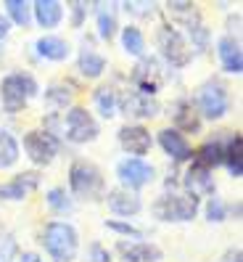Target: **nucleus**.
I'll list each match as a JSON object with an SVG mask.
<instances>
[{"label":"nucleus","mask_w":243,"mask_h":262,"mask_svg":"<svg viewBox=\"0 0 243 262\" xmlns=\"http://www.w3.org/2000/svg\"><path fill=\"white\" fill-rule=\"evenodd\" d=\"M40 244L53 262H74L80 254V230L66 220H51L42 228Z\"/></svg>","instance_id":"f257e3e1"},{"label":"nucleus","mask_w":243,"mask_h":262,"mask_svg":"<svg viewBox=\"0 0 243 262\" xmlns=\"http://www.w3.org/2000/svg\"><path fill=\"white\" fill-rule=\"evenodd\" d=\"M69 193L82 202H101L106 196V178L90 159H74L69 167Z\"/></svg>","instance_id":"f03ea898"},{"label":"nucleus","mask_w":243,"mask_h":262,"mask_svg":"<svg viewBox=\"0 0 243 262\" xmlns=\"http://www.w3.org/2000/svg\"><path fill=\"white\" fill-rule=\"evenodd\" d=\"M199 212H201V199L185 191H164L151 204V214L159 223H193Z\"/></svg>","instance_id":"7ed1b4c3"},{"label":"nucleus","mask_w":243,"mask_h":262,"mask_svg":"<svg viewBox=\"0 0 243 262\" xmlns=\"http://www.w3.org/2000/svg\"><path fill=\"white\" fill-rule=\"evenodd\" d=\"M40 85L29 72H11L0 80V103L6 114H19L27 109V103L37 98Z\"/></svg>","instance_id":"20e7f679"},{"label":"nucleus","mask_w":243,"mask_h":262,"mask_svg":"<svg viewBox=\"0 0 243 262\" xmlns=\"http://www.w3.org/2000/svg\"><path fill=\"white\" fill-rule=\"evenodd\" d=\"M156 45H159V61L169 69H185L193 61V51L188 40L182 37V29L175 24H159L156 29Z\"/></svg>","instance_id":"39448f33"},{"label":"nucleus","mask_w":243,"mask_h":262,"mask_svg":"<svg viewBox=\"0 0 243 262\" xmlns=\"http://www.w3.org/2000/svg\"><path fill=\"white\" fill-rule=\"evenodd\" d=\"M61 133H64V138L69 143L85 146V143L98 141L101 125L93 117V112H87L85 106H71V109H66L64 117H61Z\"/></svg>","instance_id":"423d86ee"},{"label":"nucleus","mask_w":243,"mask_h":262,"mask_svg":"<svg viewBox=\"0 0 243 262\" xmlns=\"http://www.w3.org/2000/svg\"><path fill=\"white\" fill-rule=\"evenodd\" d=\"M196 112H199L201 119H209V122H217L222 117L230 114V90H227V85H222L220 80H206L201 88H199V93H196Z\"/></svg>","instance_id":"0eeeda50"},{"label":"nucleus","mask_w":243,"mask_h":262,"mask_svg":"<svg viewBox=\"0 0 243 262\" xmlns=\"http://www.w3.org/2000/svg\"><path fill=\"white\" fill-rule=\"evenodd\" d=\"M19 146L24 148L27 159L32 164L48 167V164H53V159L58 157V151H61V138L56 133H51V130H45V127H32V130L24 133Z\"/></svg>","instance_id":"6e6552de"},{"label":"nucleus","mask_w":243,"mask_h":262,"mask_svg":"<svg viewBox=\"0 0 243 262\" xmlns=\"http://www.w3.org/2000/svg\"><path fill=\"white\" fill-rule=\"evenodd\" d=\"M166 77H169L166 67L161 64L156 56H148L145 53L143 58H138L135 69L130 72V82H132V90H138V93H143V96L156 98V93L166 85Z\"/></svg>","instance_id":"1a4fd4ad"},{"label":"nucleus","mask_w":243,"mask_h":262,"mask_svg":"<svg viewBox=\"0 0 243 262\" xmlns=\"http://www.w3.org/2000/svg\"><path fill=\"white\" fill-rule=\"evenodd\" d=\"M154 178H156V167L151 162H145V159L125 157V159H119V164H116V180L121 183V188H127V191L138 193L140 188L151 186Z\"/></svg>","instance_id":"9d476101"},{"label":"nucleus","mask_w":243,"mask_h":262,"mask_svg":"<svg viewBox=\"0 0 243 262\" xmlns=\"http://www.w3.org/2000/svg\"><path fill=\"white\" fill-rule=\"evenodd\" d=\"M116 141L121 146V151L127 154V157H135V159H145V154L151 151L154 146V135L145 125H138V122H127V125H121L119 133H116Z\"/></svg>","instance_id":"9b49d317"},{"label":"nucleus","mask_w":243,"mask_h":262,"mask_svg":"<svg viewBox=\"0 0 243 262\" xmlns=\"http://www.w3.org/2000/svg\"><path fill=\"white\" fill-rule=\"evenodd\" d=\"M119 112L125 114L127 119H154L159 117L161 112V106L156 98H151V96H143L138 93V90H125V93H119Z\"/></svg>","instance_id":"f8f14e48"},{"label":"nucleus","mask_w":243,"mask_h":262,"mask_svg":"<svg viewBox=\"0 0 243 262\" xmlns=\"http://www.w3.org/2000/svg\"><path fill=\"white\" fill-rule=\"evenodd\" d=\"M40 172L37 169H27V172L13 175L8 183H0V202H24L27 196H32L40 188Z\"/></svg>","instance_id":"ddd939ff"},{"label":"nucleus","mask_w":243,"mask_h":262,"mask_svg":"<svg viewBox=\"0 0 243 262\" xmlns=\"http://www.w3.org/2000/svg\"><path fill=\"white\" fill-rule=\"evenodd\" d=\"M103 202H106V207H109V212L116 214V217H121V220H130V217H135V214L143 212L140 193L127 191V188H111V191H106Z\"/></svg>","instance_id":"4468645a"},{"label":"nucleus","mask_w":243,"mask_h":262,"mask_svg":"<svg viewBox=\"0 0 243 262\" xmlns=\"http://www.w3.org/2000/svg\"><path fill=\"white\" fill-rule=\"evenodd\" d=\"M156 141H159L161 151H164L175 164H182V162H190V159H193V146H190V141H188L182 133H177L175 127L159 130Z\"/></svg>","instance_id":"2eb2a0df"},{"label":"nucleus","mask_w":243,"mask_h":262,"mask_svg":"<svg viewBox=\"0 0 243 262\" xmlns=\"http://www.w3.org/2000/svg\"><path fill=\"white\" fill-rule=\"evenodd\" d=\"M182 188H185V193L201 199V196H217V180L214 175H211V169L201 167V164H190L185 178H182Z\"/></svg>","instance_id":"dca6fc26"},{"label":"nucleus","mask_w":243,"mask_h":262,"mask_svg":"<svg viewBox=\"0 0 243 262\" xmlns=\"http://www.w3.org/2000/svg\"><path fill=\"white\" fill-rule=\"evenodd\" d=\"M116 254L121 262H161V246L151 241H116Z\"/></svg>","instance_id":"f3484780"},{"label":"nucleus","mask_w":243,"mask_h":262,"mask_svg":"<svg viewBox=\"0 0 243 262\" xmlns=\"http://www.w3.org/2000/svg\"><path fill=\"white\" fill-rule=\"evenodd\" d=\"M172 127L177 130V133H182L188 138V133H193V135H199L201 133V117H199V112H196V106H193V101L190 98H177L175 103H172Z\"/></svg>","instance_id":"a211bd4d"},{"label":"nucleus","mask_w":243,"mask_h":262,"mask_svg":"<svg viewBox=\"0 0 243 262\" xmlns=\"http://www.w3.org/2000/svg\"><path fill=\"white\" fill-rule=\"evenodd\" d=\"M230 133H233V130H222L220 135L209 138L206 143H201L199 148L193 151V159H190V162L201 164V167H206V169L220 167V164H222V157H225V146H227V138H230Z\"/></svg>","instance_id":"6ab92c4d"},{"label":"nucleus","mask_w":243,"mask_h":262,"mask_svg":"<svg viewBox=\"0 0 243 262\" xmlns=\"http://www.w3.org/2000/svg\"><path fill=\"white\" fill-rule=\"evenodd\" d=\"M217 58H220L222 72H227V74H240V72H243L240 40H235V37H230V35L217 37Z\"/></svg>","instance_id":"aec40b11"},{"label":"nucleus","mask_w":243,"mask_h":262,"mask_svg":"<svg viewBox=\"0 0 243 262\" xmlns=\"http://www.w3.org/2000/svg\"><path fill=\"white\" fill-rule=\"evenodd\" d=\"M64 3H58V0H35L32 3V19L37 21V27L48 29V32L64 21Z\"/></svg>","instance_id":"412c9836"},{"label":"nucleus","mask_w":243,"mask_h":262,"mask_svg":"<svg viewBox=\"0 0 243 262\" xmlns=\"http://www.w3.org/2000/svg\"><path fill=\"white\" fill-rule=\"evenodd\" d=\"M35 51L40 58L45 61H56V64H61V61H66L71 56V42L58 37V35H42L37 42H35Z\"/></svg>","instance_id":"4be33fe9"},{"label":"nucleus","mask_w":243,"mask_h":262,"mask_svg":"<svg viewBox=\"0 0 243 262\" xmlns=\"http://www.w3.org/2000/svg\"><path fill=\"white\" fill-rule=\"evenodd\" d=\"M77 69H80V74L85 77V80H98V77H103L106 69H109V61H106V56L101 51L85 45V48L80 51V56H77Z\"/></svg>","instance_id":"5701e85b"},{"label":"nucleus","mask_w":243,"mask_h":262,"mask_svg":"<svg viewBox=\"0 0 243 262\" xmlns=\"http://www.w3.org/2000/svg\"><path fill=\"white\" fill-rule=\"evenodd\" d=\"M93 106L103 119H114L119 114V90L114 85H98L93 90Z\"/></svg>","instance_id":"b1692460"},{"label":"nucleus","mask_w":243,"mask_h":262,"mask_svg":"<svg viewBox=\"0 0 243 262\" xmlns=\"http://www.w3.org/2000/svg\"><path fill=\"white\" fill-rule=\"evenodd\" d=\"M95 6V24H98V37L103 42H111L119 32V21H116V8L114 3H93Z\"/></svg>","instance_id":"393cba45"},{"label":"nucleus","mask_w":243,"mask_h":262,"mask_svg":"<svg viewBox=\"0 0 243 262\" xmlns=\"http://www.w3.org/2000/svg\"><path fill=\"white\" fill-rule=\"evenodd\" d=\"M71 101H74V90L66 82H53L45 88V109L51 114H61L71 109Z\"/></svg>","instance_id":"a878e982"},{"label":"nucleus","mask_w":243,"mask_h":262,"mask_svg":"<svg viewBox=\"0 0 243 262\" xmlns=\"http://www.w3.org/2000/svg\"><path fill=\"white\" fill-rule=\"evenodd\" d=\"M222 164L227 167L230 178H235V180L243 178V138H240V133H230V138H227Z\"/></svg>","instance_id":"bb28decb"},{"label":"nucleus","mask_w":243,"mask_h":262,"mask_svg":"<svg viewBox=\"0 0 243 262\" xmlns=\"http://www.w3.org/2000/svg\"><path fill=\"white\" fill-rule=\"evenodd\" d=\"M119 42H121V51L127 56H135V58H143L145 56V35L140 32V27L135 24H127L119 29Z\"/></svg>","instance_id":"cd10ccee"},{"label":"nucleus","mask_w":243,"mask_h":262,"mask_svg":"<svg viewBox=\"0 0 243 262\" xmlns=\"http://www.w3.org/2000/svg\"><path fill=\"white\" fill-rule=\"evenodd\" d=\"M21 159V146L19 138L13 135L11 130L0 127V169H11L16 167V162Z\"/></svg>","instance_id":"c85d7f7f"},{"label":"nucleus","mask_w":243,"mask_h":262,"mask_svg":"<svg viewBox=\"0 0 243 262\" xmlns=\"http://www.w3.org/2000/svg\"><path fill=\"white\" fill-rule=\"evenodd\" d=\"M6 8V19L16 27H29L32 24V3H27V0H6L3 3Z\"/></svg>","instance_id":"c756f323"},{"label":"nucleus","mask_w":243,"mask_h":262,"mask_svg":"<svg viewBox=\"0 0 243 262\" xmlns=\"http://www.w3.org/2000/svg\"><path fill=\"white\" fill-rule=\"evenodd\" d=\"M45 204H48L56 214H71L74 212V199L66 188H48V193H45Z\"/></svg>","instance_id":"7c9ffc66"},{"label":"nucleus","mask_w":243,"mask_h":262,"mask_svg":"<svg viewBox=\"0 0 243 262\" xmlns=\"http://www.w3.org/2000/svg\"><path fill=\"white\" fill-rule=\"evenodd\" d=\"M103 228L111 230V233H119V236H130L132 241H143V236H145L138 225H132V223H127V220H106Z\"/></svg>","instance_id":"2f4dec72"},{"label":"nucleus","mask_w":243,"mask_h":262,"mask_svg":"<svg viewBox=\"0 0 243 262\" xmlns=\"http://www.w3.org/2000/svg\"><path fill=\"white\" fill-rule=\"evenodd\" d=\"M204 212H206V220L209 223H225L227 217H230V214H227V204L222 202L220 196H209Z\"/></svg>","instance_id":"473e14b6"},{"label":"nucleus","mask_w":243,"mask_h":262,"mask_svg":"<svg viewBox=\"0 0 243 262\" xmlns=\"http://www.w3.org/2000/svg\"><path fill=\"white\" fill-rule=\"evenodd\" d=\"M19 259V241L11 233H0V262Z\"/></svg>","instance_id":"72a5a7b5"},{"label":"nucleus","mask_w":243,"mask_h":262,"mask_svg":"<svg viewBox=\"0 0 243 262\" xmlns=\"http://www.w3.org/2000/svg\"><path fill=\"white\" fill-rule=\"evenodd\" d=\"M85 262H111V252L101 241H90V246L85 249Z\"/></svg>","instance_id":"f704fd0d"},{"label":"nucleus","mask_w":243,"mask_h":262,"mask_svg":"<svg viewBox=\"0 0 243 262\" xmlns=\"http://www.w3.org/2000/svg\"><path fill=\"white\" fill-rule=\"evenodd\" d=\"M121 6L132 16H154L156 13V3H121Z\"/></svg>","instance_id":"c9c22d12"},{"label":"nucleus","mask_w":243,"mask_h":262,"mask_svg":"<svg viewBox=\"0 0 243 262\" xmlns=\"http://www.w3.org/2000/svg\"><path fill=\"white\" fill-rule=\"evenodd\" d=\"M69 13H71V27L80 29L85 16H87V3H80V0L77 3H69Z\"/></svg>","instance_id":"e433bc0d"},{"label":"nucleus","mask_w":243,"mask_h":262,"mask_svg":"<svg viewBox=\"0 0 243 262\" xmlns=\"http://www.w3.org/2000/svg\"><path fill=\"white\" fill-rule=\"evenodd\" d=\"M8 35H11V21L6 19V13H0V53H3L6 48V40H8Z\"/></svg>","instance_id":"4c0bfd02"},{"label":"nucleus","mask_w":243,"mask_h":262,"mask_svg":"<svg viewBox=\"0 0 243 262\" xmlns=\"http://www.w3.org/2000/svg\"><path fill=\"white\" fill-rule=\"evenodd\" d=\"M240 257H243V252H240V246H230L225 254H222V259L220 262H240Z\"/></svg>","instance_id":"58836bf2"},{"label":"nucleus","mask_w":243,"mask_h":262,"mask_svg":"<svg viewBox=\"0 0 243 262\" xmlns=\"http://www.w3.org/2000/svg\"><path fill=\"white\" fill-rule=\"evenodd\" d=\"M16 262H45L37 252H24V254H19V259Z\"/></svg>","instance_id":"ea45409f"}]
</instances>
